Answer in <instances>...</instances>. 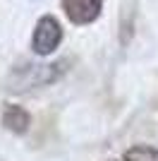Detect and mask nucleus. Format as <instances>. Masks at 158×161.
<instances>
[{"label":"nucleus","mask_w":158,"mask_h":161,"mask_svg":"<svg viewBox=\"0 0 158 161\" xmlns=\"http://www.w3.org/2000/svg\"><path fill=\"white\" fill-rule=\"evenodd\" d=\"M67 70V60H58L53 65H24L12 75V87L14 92H24L29 87H43V84H53L58 82Z\"/></svg>","instance_id":"obj_1"},{"label":"nucleus","mask_w":158,"mask_h":161,"mask_svg":"<svg viewBox=\"0 0 158 161\" xmlns=\"http://www.w3.org/2000/svg\"><path fill=\"white\" fill-rule=\"evenodd\" d=\"M62 41V27L53 14H43L36 27H34V36H31V48L36 55H50Z\"/></svg>","instance_id":"obj_2"},{"label":"nucleus","mask_w":158,"mask_h":161,"mask_svg":"<svg viewBox=\"0 0 158 161\" xmlns=\"http://www.w3.org/2000/svg\"><path fill=\"white\" fill-rule=\"evenodd\" d=\"M101 7H103V0H62V10L72 24L96 22L101 14Z\"/></svg>","instance_id":"obj_3"},{"label":"nucleus","mask_w":158,"mask_h":161,"mask_svg":"<svg viewBox=\"0 0 158 161\" xmlns=\"http://www.w3.org/2000/svg\"><path fill=\"white\" fill-rule=\"evenodd\" d=\"M0 123H3V128L10 130V132L24 135L26 130H29V125H31V115H29L26 108L17 106V103H5L3 115H0Z\"/></svg>","instance_id":"obj_4"},{"label":"nucleus","mask_w":158,"mask_h":161,"mask_svg":"<svg viewBox=\"0 0 158 161\" xmlns=\"http://www.w3.org/2000/svg\"><path fill=\"white\" fill-rule=\"evenodd\" d=\"M122 159H125V161H158V149L156 147H144V144H139V147L127 149Z\"/></svg>","instance_id":"obj_5"}]
</instances>
